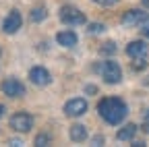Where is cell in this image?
<instances>
[{
    "instance_id": "cell-22",
    "label": "cell",
    "mask_w": 149,
    "mask_h": 147,
    "mask_svg": "<svg viewBox=\"0 0 149 147\" xmlns=\"http://www.w3.org/2000/svg\"><path fill=\"white\" fill-rule=\"evenodd\" d=\"M87 93H95V87H93V85H87Z\"/></svg>"
},
{
    "instance_id": "cell-20",
    "label": "cell",
    "mask_w": 149,
    "mask_h": 147,
    "mask_svg": "<svg viewBox=\"0 0 149 147\" xmlns=\"http://www.w3.org/2000/svg\"><path fill=\"white\" fill-rule=\"evenodd\" d=\"M93 143H95V145H100V143H104V137H100V135H97L95 139H93Z\"/></svg>"
},
{
    "instance_id": "cell-21",
    "label": "cell",
    "mask_w": 149,
    "mask_h": 147,
    "mask_svg": "<svg viewBox=\"0 0 149 147\" xmlns=\"http://www.w3.org/2000/svg\"><path fill=\"white\" fill-rule=\"evenodd\" d=\"M141 31H143V35H145V38H149V25H145Z\"/></svg>"
},
{
    "instance_id": "cell-8",
    "label": "cell",
    "mask_w": 149,
    "mask_h": 147,
    "mask_svg": "<svg viewBox=\"0 0 149 147\" xmlns=\"http://www.w3.org/2000/svg\"><path fill=\"white\" fill-rule=\"evenodd\" d=\"M29 79H31L33 85H48V83L52 81L50 72H48L44 66H33V68L29 70Z\"/></svg>"
},
{
    "instance_id": "cell-12",
    "label": "cell",
    "mask_w": 149,
    "mask_h": 147,
    "mask_svg": "<svg viewBox=\"0 0 149 147\" xmlns=\"http://www.w3.org/2000/svg\"><path fill=\"white\" fill-rule=\"evenodd\" d=\"M137 131H139L137 124H126V126H122L120 131L116 133V139L118 141H130V139H135Z\"/></svg>"
},
{
    "instance_id": "cell-4",
    "label": "cell",
    "mask_w": 149,
    "mask_h": 147,
    "mask_svg": "<svg viewBox=\"0 0 149 147\" xmlns=\"http://www.w3.org/2000/svg\"><path fill=\"white\" fill-rule=\"evenodd\" d=\"M31 126H33V118L29 114H25V112H19V114H15L10 118V128L17 131V133H27Z\"/></svg>"
},
{
    "instance_id": "cell-3",
    "label": "cell",
    "mask_w": 149,
    "mask_h": 147,
    "mask_svg": "<svg viewBox=\"0 0 149 147\" xmlns=\"http://www.w3.org/2000/svg\"><path fill=\"white\" fill-rule=\"evenodd\" d=\"M60 21L64 25H83L85 23V15L74 8V6H62L60 8Z\"/></svg>"
},
{
    "instance_id": "cell-15",
    "label": "cell",
    "mask_w": 149,
    "mask_h": 147,
    "mask_svg": "<svg viewBox=\"0 0 149 147\" xmlns=\"http://www.w3.org/2000/svg\"><path fill=\"white\" fill-rule=\"evenodd\" d=\"M147 66V56H141V58H133V70H143Z\"/></svg>"
},
{
    "instance_id": "cell-24",
    "label": "cell",
    "mask_w": 149,
    "mask_h": 147,
    "mask_svg": "<svg viewBox=\"0 0 149 147\" xmlns=\"http://www.w3.org/2000/svg\"><path fill=\"white\" fill-rule=\"evenodd\" d=\"M133 145H135V147H143L145 143H143V141H133Z\"/></svg>"
},
{
    "instance_id": "cell-10",
    "label": "cell",
    "mask_w": 149,
    "mask_h": 147,
    "mask_svg": "<svg viewBox=\"0 0 149 147\" xmlns=\"http://www.w3.org/2000/svg\"><path fill=\"white\" fill-rule=\"evenodd\" d=\"M147 52H149V48H147V44H145V42H141V40L130 42V44L126 46V54H128L130 58H141V56H147Z\"/></svg>"
},
{
    "instance_id": "cell-11",
    "label": "cell",
    "mask_w": 149,
    "mask_h": 147,
    "mask_svg": "<svg viewBox=\"0 0 149 147\" xmlns=\"http://www.w3.org/2000/svg\"><path fill=\"white\" fill-rule=\"evenodd\" d=\"M56 42H58L60 46H64V48H72V46H77V42H79V38H77V33L74 31H60L58 35H56Z\"/></svg>"
},
{
    "instance_id": "cell-13",
    "label": "cell",
    "mask_w": 149,
    "mask_h": 147,
    "mask_svg": "<svg viewBox=\"0 0 149 147\" xmlns=\"http://www.w3.org/2000/svg\"><path fill=\"white\" fill-rule=\"evenodd\" d=\"M70 139L72 141H85L87 139V128L83 126V124H72L70 126Z\"/></svg>"
},
{
    "instance_id": "cell-16",
    "label": "cell",
    "mask_w": 149,
    "mask_h": 147,
    "mask_svg": "<svg viewBox=\"0 0 149 147\" xmlns=\"http://www.w3.org/2000/svg\"><path fill=\"white\" fill-rule=\"evenodd\" d=\"M114 52H116V44L114 42H106L102 46V54H114Z\"/></svg>"
},
{
    "instance_id": "cell-26",
    "label": "cell",
    "mask_w": 149,
    "mask_h": 147,
    "mask_svg": "<svg viewBox=\"0 0 149 147\" xmlns=\"http://www.w3.org/2000/svg\"><path fill=\"white\" fill-rule=\"evenodd\" d=\"M143 6H147V8H149V0H143Z\"/></svg>"
},
{
    "instance_id": "cell-14",
    "label": "cell",
    "mask_w": 149,
    "mask_h": 147,
    "mask_svg": "<svg viewBox=\"0 0 149 147\" xmlns=\"http://www.w3.org/2000/svg\"><path fill=\"white\" fill-rule=\"evenodd\" d=\"M46 17H48V13H46V8H44V6H37V8H33V10H31V21H33V23L44 21Z\"/></svg>"
},
{
    "instance_id": "cell-7",
    "label": "cell",
    "mask_w": 149,
    "mask_h": 147,
    "mask_svg": "<svg viewBox=\"0 0 149 147\" xmlns=\"http://www.w3.org/2000/svg\"><path fill=\"white\" fill-rule=\"evenodd\" d=\"M87 112V102L81 98H72L64 104V114L66 116H83Z\"/></svg>"
},
{
    "instance_id": "cell-23",
    "label": "cell",
    "mask_w": 149,
    "mask_h": 147,
    "mask_svg": "<svg viewBox=\"0 0 149 147\" xmlns=\"http://www.w3.org/2000/svg\"><path fill=\"white\" fill-rule=\"evenodd\" d=\"M143 131H145V133H149V120H145V124H143Z\"/></svg>"
},
{
    "instance_id": "cell-17",
    "label": "cell",
    "mask_w": 149,
    "mask_h": 147,
    "mask_svg": "<svg viewBox=\"0 0 149 147\" xmlns=\"http://www.w3.org/2000/svg\"><path fill=\"white\" fill-rule=\"evenodd\" d=\"M89 31H91V33H102V31H106V25H102V23H91V25H89Z\"/></svg>"
},
{
    "instance_id": "cell-2",
    "label": "cell",
    "mask_w": 149,
    "mask_h": 147,
    "mask_svg": "<svg viewBox=\"0 0 149 147\" xmlns=\"http://www.w3.org/2000/svg\"><path fill=\"white\" fill-rule=\"evenodd\" d=\"M97 72L104 77V81L110 83V85H116V83H120V79H122V70H120L118 62H112V60L100 64V66H97Z\"/></svg>"
},
{
    "instance_id": "cell-19",
    "label": "cell",
    "mask_w": 149,
    "mask_h": 147,
    "mask_svg": "<svg viewBox=\"0 0 149 147\" xmlns=\"http://www.w3.org/2000/svg\"><path fill=\"white\" fill-rule=\"evenodd\" d=\"M95 4H102V6H114L118 0H93Z\"/></svg>"
},
{
    "instance_id": "cell-9",
    "label": "cell",
    "mask_w": 149,
    "mask_h": 147,
    "mask_svg": "<svg viewBox=\"0 0 149 147\" xmlns=\"http://www.w3.org/2000/svg\"><path fill=\"white\" fill-rule=\"evenodd\" d=\"M21 23H23L21 15H19L17 10H10V13H8V17L4 19V23H2V29H4L6 33H15V31H19Z\"/></svg>"
},
{
    "instance_id": "cell-25",
    "label": "cell",
    "mask_w": 149,
    "mask_h": 147,
    "mask_svg": "<svg viewBox=\"0 0 149 147\" xmlns=\"http://www.w3.org/2000/svg\"><path fill=\"white\" fill-rule=\"evenodd\" d=\"M2 114H4V106H2V104H0V116H2Z\"/></svg>"
},
{
    "instance_id": "cell-1",
    "label": "cell",
    "mask_w": 149,
    "mask_h": 147,
    "mask_svg": "<svg viewBox=\"0 0 149 147\" xmlns=\"http://www.w3.org/2000/svg\"><path fill=\"white\" fill-rule=\"evenodd\" d=\"M97 110H100V116L108 124H120L128 114V108L120 98H104L97 104Z\"/></svg>"
},
{
    "instance_id": "cell-18",
    "label": "cell",
    "mask_w": 149,
    "mask_h": 147,
    "mask_svg": "<svg viewBox=\"0 0 149 147\" xmlns=\"http://www.w3.org/2000/svg\"><path fill=\"white\" fill-rule=\"evenodd\" d=\"M48 143H50V137H48V135H40V137H35V145H42V147H44V145H48Z\"/></svg>"
},
{
    "instance_id": "cell-6",
    "label": "cell",
    "mask_w": 149,
    "mask_h": 147,
    "mask_svg": "<svg viewBox=\"0 0 149 147\" xmlns=\"http://www.w3.org/2000/svg\"><path fill=\"white\" fill-rule=\"evenodd\" d=\"M149 21V13H143L139 8H130L122 15V23L124 25H143Z\"/></svg>"
},
{
    "instance_id": "cell-5",
    "label": "cell",
    "mask_w": 149,
    "mask_h": 147,
    "mask_svg": "<svg viewBox=\"0 0 149 147\" xmlns=\"http://www.w3.org/2000/svg\"><path fill=\"white\" fill-rule=\"evenodd\" d=\"M2 91L8 95V98H21L25 95V85L19 81V79H4L2 81Z\"/></svg>"
}]
</instances>
